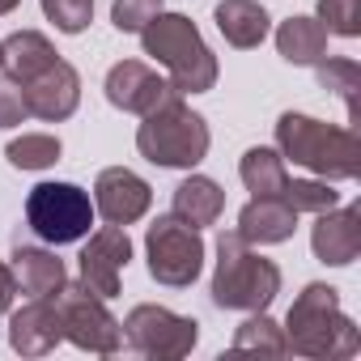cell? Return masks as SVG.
<instances>
[{"label": "cell", "instance_id": "6da1fadb", "mask_svg": "<svg viewBox=\"0 0 361 361\" xmlns=\"http://www.w3.org/2000/svg\"><path fill=\"white\" fill-rule=\"evenodd\" d=\"M285 344L298 357H314V361H344L361 353V331L357 323L340 310V293L323 281L306 285L289 314H285Z\"/></svg>", "mask_w": 361, "mask_h": 361}, {"label": "cell", "instance_id": "7a4b0ae2", "mask_svg": "<svg viewBox=\"0 0 361 361\" xmlns=\"http://www.w3.org/2000/svg\"><path fill=\"white\" fill-rule=\"evenodd\" d=\"M276 153L293 166L327 178V183H348L361 174V140L353 128L323 123L298 111H285L276 119Z\"/></svg>", "mask_w": 361, "mask_h": 361}, {"label": "cell", "instance_id": "3957f363", "mask_svg": "<svg viewBox=\"0 0 361 361\" xmlns=\"http://www.w3.org/2000/svg\"><path fill=\"white\" fill-rule=\"evenodd\" d=\"M140 47L145 56H153L166 68V81L178 94H209L217 85V56L204 43L200 26L188 13H157L145 30H140Z\"/></svg>", "mask_w": 361, "mask_h": 361}, {"label": "cell", "instance_id": "277c9868", "mask_svg": "<svg viewBox=\"0 0 361 361\" xmlns=\"http://www.w3.org/2000/svg\"><path fill=\"white\" fill-rule=\"evenodd\" d=\"M281 293V268L251 251L238 230L217 234V268H213V302L221 310H268Z\"/></svg>", "mask_w": 361, "mask_h": 361}, {"label": "cell", "instance_id": "5b68a950", "mask_svg": "<svg viewBox=\"0 0 361 361\" xmlns=\"http://www.w3.org/2000/svg\"><path fill=\"white\" fill-rule=\"evenodd\" d=\"M145 123L136 128V149L145 161L166 166V170H192L209 157V123L204 115H196L183 98H174L149 115H140Z\"/></svg>", "mask_w": 361, "mask_h": 361}, {"label": "cell", "instance_id": "8992f818", "mask_svg": "<svg viewBox=\"0 0 361 361\" xmlns=\"http://www.w3.org/2000/svg\"><path fill=\"white\" fill-rule=\"evenodd\" d=\"M26 226L51 247L81 243L94 226V200L77 183H39L26 196Z\"/></svg>", "mask_w": 361, "mask_h": 361}, {"label": "cell", "instance_id": "52a82bcc", "mask_svg": "<svg viewBox=\"0 0 361 361\" xmlns=\"http://www.w3.org/2000/svg\"><path fill=\"white\" fill-rule=\"evenodd\" d=\"M145 259H149V276L157 285L188 289V285H196V276L204 268V238L188 221H178L174 213H166L145 234Z\"/></svg>", "mask_w": 361, "mask_h": 361}, {"label": "cell", "instance_id": "ba28073f", "mask_svg": "<svg viewBox=\"0 0 361 361\" xmlns=\"http://www.w3.org/2000/svg\"><path fill=\"white\" fill-rule=\"evenodd\" d=\"M56 298V310L64 319V340L77 344L81 353H98V357H111L123 348V323L106 310V298H98L94 289H85L81 281H64Z\"/></svg>", "mask_w": 361, "mask_h": 361}, {"label": "cell", "instance_id": "9c48e42d", "mask_svg": "<svg viewBox=\"0 0 361 361\" xmlns=\"http://www.w3.org/2000/svg\"><path fill=\"white\" fill-rule=\"evenodd\" d=\"M200 340V323L188 319V314H174L166 306H132L128 319H123V344L136 348L140 357H153V361H178L188 357Z\"/></svg>", "mask_w": 361, "mask_h": 361}, {"label": "cell", "instance_id": "30bf717a", "mask_svg": "<svg viewBox=\"0 0 361 361\" xmlns=\"http://www.w3.org/2000/svg\"><path fill=\"white\" fill-rule=\"evenodd\" d=\"M102 90H106V102L115 111H128V115H149V111H157V106H166L174 98H183L166 77H157L140 60H119L106 73V85Z\"/></svg>", "mask_w": 361, "mask_h": 361}, {"label": "cell", "instance_id": "8fae6325", "mask_svg": "<svg viewBox=\"0 0 361 361\" xmlns=\"http://www.w3.org/2000/svg\"><path fill=\"white\" fill-rule=\"evenodd\" d=\"M132 259V238L128 226H102L90 234V243L81 247V285L94 289L98 298H115L119 293V276Z\"/></svg>", "mask_w": 361, "mask_h": 361}, {"label": "cell", "instance_id": "7c38bea8", "mask_svg": "<svg viewBox=\"0 0 361 361\" xmlns=\"http://www.w3.org/2000/svg\"><path fill=\"white\" fill-rule=\"evenodd\" d=\"M153 204V188L128 166H106L94 178V213H102V221L111 226H132L149 213Z\"/></svg>", "mask_w": 361, "mask_h": 361}, {"label": "cell", "instance_id": "4fadbf2b", "mask_svg": "<svg viewBox=\"0 0 361 361\" xmlns=\"http://www.w3.org/2000/svg\"><path fill=\"white\" fill-rule=\"evenodd\" d=\"M22 98H26V111L35 119L64 123L81 102V77H77V68L68 60H56L43 73H35L30 81H22Z\"/></svg>", "mask_w": 361, "mask_h": 361}, {"label": "cell", "instance_id": "5bb4252c", "mask_svg": "<svg viewBox=\"0 0 361 361\" xmlns=\"http://www.w3.org/2000/svg\"><path fill=\"white\" fill-rule=\"evenodd\" d=\"M310 251L327 268H348L361 255V209L357 204H336L327 213H314L310 230Z\"/></svg>", "mask_w": 361, "mask_h": 361}, {"label": "cell", "instance_id": "9a60e30c", "mask_svg": "<svg viewBox=\"0 0 361 361\" xmlns=\"http://www.w3.org/2000/svg\"><path fill=\"white\" fill-rule=\"evenodd\" d=\"M64 340V319L56 310V298H30L9 319V344L22 357H47Z\"/></svg>", "mask_w": 361, "mask_h": 361}, {"label": "cell", "instance_id": "2e32d148", "mask_svg": "<svg viewBox=\"0 0 361 361\" xmlns=\"http://www.w3.org/2000/svg\"><path fill=\"white\" fill-rule=\"evenodd\" d=\"M247 243H259V247H276V243H289L293 230H298V213L281 200V196H251V204L238 213V226H234Z\"/></svg>", "mask_w": 361, "mask_h": 361}, {"label": "cell", "instance_id": "e0dca14e", "mask_svg": "<svg viewBox=\"0 0 361 361\" xmlns=\"http://www.w3.org/2000/svg\"><path fill=\"white\" fill-rule=\"evenodd\" d=\"M213 22H217L221 39L230 47H238V51L259 47L268 39V30H272V18H268V9L259 0H221L213 9Z\"/></svg>", "mask_w": 361, "mask_h": 361}, {"label": "cell", "instance_id": "ac0fdd59", "mask_svg": "<svg viewBox=\"0 0 361 361\" xmlns=\"http://www.w3.org/2000/svg\"><path fill=\"white\" fill-rule=\"evenodd\" d=\"M9 272L18 281V293H26V298H51L68 281L64 259H56V251H43V247H18Z\"/></svg>", "mask_w": 361, "mask_h": 361}, {"label": "cell", "instance_id": "d6986e66", "mask_svg": "<svg viewBox=\"0 0 361 361\" xmlns=\"http://www.w3.org/2000/svg\"><path fill=\"white\" fill-rule=\"evenodd\" d=\"M221 209H226V192L213 183L209 174H192V178H183V183L174 188V209H170V213H174L178 221H188L192 230L217 226Z\"/></svg>", "mask_w": 361, "mask_h": 361}, {"label": "cell", "instance_id": "ffe728a7", "mask_svg": "<svg viewBox=\"0 0 361 361\" xmlns=\"http://www.w3.org/2000/svg\"><path fill=\"white\" fill-rule=\"evenodd\" d=\"M60 60V51L51 47V39L47 35H39V30H18V35H9L5 39V77H13L18 85L22 81H30L35 73H43L47 64H56Z\"/></svg>", "mask_w": 361, "mask_h": 361}, {"label": "cell", "instance_id": "44dd1931", "mask_svg": "<svg viewBox=\"0 0 361 361\" xmlns=\"http://www.w3.org/2000/svg\"><path fill=\"white\" fill-rule=\"evenodd\" d=\"M276 51L289 64L310 68V64H319L327 56V30L319 26V18H289L276 30Z\"/></svg>", "mask_w": 361, "mask_h": 361}, {"label": "cell", "instance_id": "7402d4cb", "mask_svg": "<svg viewBox=\"0 0 361 361\" xmlns=\"http://www.w3.org/2000/svg\"><path fill=\"white\" fill-rule=\"evenodd\" d=\"M238 174H243V183H247V192H251V196H281V192H285V183H289V174H285V157H281L276 149H264V145H255V149H247V153H243Z\"/></svg>", "mask_w": 361, "mask_h": 361}, {"label": "cell", "instance_id": "603a6c76", "mask_svg": "<svg viewBox=\"0 0 361 361\" xmlns=\"http://www.w3.org/2000/svg\"><path fill=\"white\" fill-rule=\"evenodd\" d=\"M234 353H264V357H285V327L268 319V310H251V319L234 331Z\"/></svg>", "mask_w": 361, "mask_h": 361}, {"label": "cell", "instance_id": "cb8c5ba5", "mask_svg": "<svg viewBox=\"0 0 361 361\" xmlns=\"http://www.w3.org/2000/svg\"><path fill=\"white\" fill-rule=\"evenodd\" d=\"M5 157L18 170H47V166L60 161V136H51V132H26V136L9 140Z\"/></svg>", "mask_w": 361, "mask_h": 361}, {"label": "cell", "instance_id": "d4e9b609", "mask_svg": "<svg viewBox=\"0 0 361 361\" xmlns=\"http://www.w3.org/2000/svg\"><path fill=\"white\" fill-rule=\"evenodd\" d=\"M281 200L293 209V213H327L340 204V192L327 183V178H289Z\"/></svg>", "mask_w": 361, "mask_h": 361}, {"label": "cell", "instance_id": "484cf974", "mask_svg": "<svg viewBox=\"0 0 361 361\" xmlns=\"http://www.w3.org/2000/svg\"><path fill=\"white\" fill-rule=\"evenodd\" d=\"M314 73H319V85L323 90H331L340 102H344V111L353 115V106H357V90H361V68H357V60H319L314 64Z\"/></svg>", "mask_w": 361, "mask_h": 361}, {"label": "cell", "instance_id": "4316f807", "mask_svg": "<svg viewBox=\"0 0 361 361\" xmlns=\"http://www.w3.org/2000/svg\"><path fill=\"white\" fill-rule=\"evenodd\" d=\"M319 26L340 39L361 35V0H319Z\"/></svg>", "mask_w": 361, "mask_h": 361}, {"label": "cell", "instance_id": "83f0119b", "mask_svg": "<svg viewBox=\"0 0 361 361\" xmlns=\"http://www.w3.org/2000/svg\"><path fill=\"white\" fill-rule=\"evenodd\" d=\"M39 5L60 35H81L94 22V0H39Z\"/></svg>", "mask_w": 361, "mask_h": 361}, {"label": "cell", "instance_id": "f1b7e54d", "mask_svg": "<svg viewBox=\"0 0 361 361\" xmlns=\"http://www.w3.org/2000/svg\"><path fill=\"white\" fill-rule=\"evenodd\" d=\"M157 13H161V0H115L111 5V22L123 35H140Z\"/></svg>", "mask_w": 361, "mask_h": 361}, {"label": "cell", "instance_id": "f546056e", "mask_svg": "<svg viewBox=\"0 0 361 361\" xmlns=\"http://www.w3.org/2000/svg\"><path fill=\"white\" fill-rule=\"evenodd\" d=\"M26 119H30V111H26L22 85L13 77H0V128H18Z\"/></svg>", "mask_w": 361, "mask_h": 361}, {"label": "cell", "instance_id": "4dcf8cb0", "mask_svg": "<svg viewBox=\"0 0 361 361\" xmlns=\"http://www.w3.org/2000/svg\"><path fill=\"white\" fill-rule=\"evenodd\" d=\"M13 298H18V281H13L9 264L0 259V314H9V310H13Z\"/></svg>", "mask_w": 361, "mask_h": 361}, {"label": "cell", "instance_id": "1f68e13d", "mask_svg": "<svg viewBox=\"0 0 361 361\" xmlns=\"http://www.w3.org/2000/svg\"><path fill=\"white\" fill-rule=\"evenodd\" d=\"M18 9V0H0V18H5V13H13Z\"/></svg>", "mask_w": 361, "mask_h": 361}, {"label": "cell", "instance_id": "d6a6232c", "mask_svg": "<svg viewBox=\"0 0 361 361\" xmlns=\"http://www.w3.org/2000/svg\"><path fill=\"white\" fill-rule=\"evenodd\" d=\"M0 64H5V43H0Z\"/></svg>", "mask_w": 361, "mask_h": 361}]
</instances>
